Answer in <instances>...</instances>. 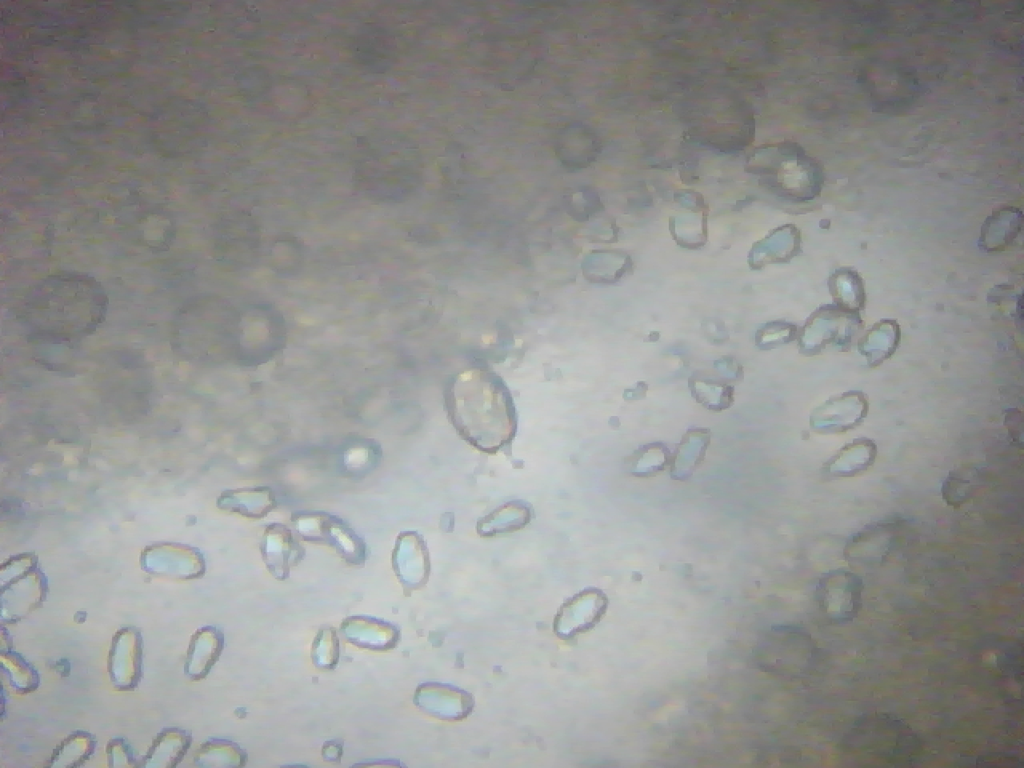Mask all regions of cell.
Segmentation results:
<instances>
[{
    "label": "cell",
    "instance_id": "obj_1",
    "mask_svg": "<svg viewBox=\"0 0 1024 768\" xmlns=\"http://www.w3.org/2000/svg\"><path fill=\"white\" fill-rule=\"evenodd\" d=\"M108 303L105 289L95 278L54 274L30 289L21 307V322L33 340L76 344L103 323Z\"/></svg>",
    "mask_w": 1024,
    "mask_h": 768
},
{
    "label": "cell",
    "instance_id": "obj_2",
    "mask_svg": "<svg viewBox=\"0 0 1024 768\" xmlns=\"http://www.w3.org/2000/svg\"><path fill=\"white\" fill-rule=\"evenodd\" d=\"M451 410L458 430L479 449H498L514 430L512 398L502 381L484 371H468L455 381Z\"/></svg>",
    "mask_w": 1024,
    "mask_h": 768
},
{
    "label": "cell",
    "instance_id": "obj_3",
    "mask_svg": "<svg viewBox=\"0 0 1024 768\" xmlns=\"http://www.w3.org/2000/svg\"><path fill=\"white\" fill-rule=\"evenodd\" d=\"M748 172L757 174L777 194L798 202L816 198L824 182L819 163L793 142L757 149L749 159Z\"/></svg>",
    "mask_w": 1024,
    "mask_h": 768
},
{
    "label": "cell",
    "instance_id": "obj_4",
    "mask_svg": "<svg viewBox=\"0 0 1024 768\" xmlns=\"http://www.w3.org/2000/svg\"><path fill=\"white\" fill-rule=\"evenodd\" d=\"M843 746L858 757L889 765L911 763L922 749L912 727L897 715L886 712L859 716L843 738Z\"/></svg>",
    "mask_w": 1024,
    "mask_h": 768
},
{
    "label": "cell",
    "instance_id": "obj_5",
    "mask_svg": "<svg viewBox=\"0 0 1024 768\" xmlns=\"http://www.w3.org/2000/svg\"><path fill=\"white\" fill-rule=\"evenodd\" d=\"M1 620L15 622L27 616L44 601L47 581L31 553L7 560L1 567Z\"/></svg>",
    "mask_w": 1024,
    "mask_h": 768
},
{
    "label": "cell",
    "instance_id": "obj_6",
    "mask_svg": "<svg viewBox=\"0 0 1024 768\" xmlns=\"http://www.w3.org/2000/svg\"><path fill=\"white\" fill-rule=\"evenodd\" d=\"M290 520L304 541L332 547L351 565L365 563V540L341 517L323 510H299L291 514Z\"/></svg>",
    "mask_w": 1024,
    "mask_h": 768
},
{
    "label": "cell",
    "instance_id": "obj_7",
    "mask_svg": "<svg viewBox=\"0 0 1024 768\" xmlns=\"http://www.w3.org/2000/svg\"><path fill=\"white\" fill-rule=\"evenodd\" d=\"M286 341L282 313L268 303H253L238 315L236 344L249 358L269 357Z\"/></svg>",
    "mask_w": 1024,
    "mask_h": 768
},
{
    "label": "cell",
    "instance_id": "obj_8",
    "mask_svg": "<svg viewBox=\"0 0 1024 768\" xmlns=\"http://www.w3.org/2000/svg\"><path fill=\"white\" fill-rule=\"evenodd\" d=\"M858 312L843 309L837 305H826L815 311L799 332L802 353L813 355L827 345L848 346L853 335L861 327Z\"/></svg>",
    "mask_w": 1024,
    "mask_h": 768
},
{
    "label": "cell",
    "instance_id": "obj_9",
    "mask_svg": "<svg viewBox=\"0 0 1024 768\" xmlns=\"http://www.w3.org/2000/svg\"><path fill=\"white\" fill-rule=\"evenodd\" d=\"M864 584L859 575L846 569L823 574L816 588L819 609L830 620L845 623L854 620L863 607Z\"/></svg>",
    "mask_w": 1024,
    "mask_h": 768
},
{
    "label": "cell",
    "instance_id": "obj_10",
    "mask_svg": "<svg viewBox=\"0 0 1024 768\" xmlns=\"http://www.w3.org/2000/svg\"><path fill=\"white\" fill-rule=\"evenodd\" d=\"M869 411L867 396L858 390L834 395L811 414L810 425L821 434H843L859 426Z\"/></svg>",
    "mask_w": 1024,
    "mask_h": 768
},
{
    "label": "cell",
    "instance_id": "obj_11",
    "mask_svg": "<svg viewBox=\"0 0 1024 768\" xmlns=\"http://www.w3.org/2000/svg\"><path fill=\"white\" fill-rule=\"evenodd\" d=\"M107 664L116 689L128 691L137 687L142 674V636L138 629L125 627L116 632Z\"/></svg>",
    "mask_w": 1024,
    "mask_h": 768
},
{
    "label": "cell",
    "instance_id": "obj_12",
    "mask_svg": "<svg viewBox=\"0 0 1024 768\" xmlns=\"http://www.w3.org/2000/svg\"><path fill=\"white\" fill-rule=\"evenodd\" d=\"M141 565L148 573L177 579L198 578L205 572V561L198 550L174 544L148 547L142 553Z\"/></svg>",
    "mask_w": 1024,
    "mask_h": 768
},
{
    "label": "cell",
    "instance_id": "obj_13",
    "mask_svg": "<svg viewBox=\"0 0 1024 768\" xmlns=\"http://www.w3.org/2000/svg\"><path fill=\"white\" fill-rule=\"evenodd\" d=\"M262 560L277 580H286L291 568L305 556V548L286 524L272 522L265 526L259 544Z\"/></svg>",
    "mask_w": 1024,
    "mask_h": 768
},
{
    "label": "cell",
    "instance_id": "obj_14",
    "mask_svg": "<svg viewBox=\"0 0 1024 768\" xmlns=\"http://www.w3.org/2000/svg\"><path fill=\"white\" fill-rule=\"evenodd\" d=\"M607 606L608 599L601 590H583L561 606L554 620V631L564 639L583 633L601 620Z\"/></svg>",
    "mask_w": 1024,
    "mask_h": 768
},
{
    "label": "cell",
    "instance_id": "obj_15",
    "mask_svg": "<svg viewBox=\"0 0 1024 768\" xmlns=\"http://www.w3.org/2000/svg\"><path fill=\"white\" fill-rule=\"evenodd\" d=\"M391 559L395 575L405 590L418 589L425 584L429 573V558L425 542L418 533H399Z\"/></svg>",
    "mask_w": 1024,
    "mask_h": 768
},
{
    "label": "cell",
    "instance_id": "obj_16",
    "mask_svg": "<svg viewBox=\"0 0 1024 768\" xmlns=\"http://www.w3.org/2000/svg\"><path fill=\"white\" fill-rule=\"evenodd\" d=\"M415 705L425 713L443 719L460 720L473 710V698L457 687L426 682L420 684L414 694Z\"/></svg>",
    "mask_w": 1024,
    "mask_h": 768
},
{
    "label": "cell",
    "instance_id": "obj_17",
    "mask_svg": "<svg viewBox=\"0 0 1024 768\" xmlns=\"http://www.w3.org/2000/svg\"><path fill=\"white\" fill-rule=\"evenodd\" d=\"M598 146L593 130L578 121L567 124L559 131L555 153L566 169L579 170L588 167L594 161Z\"/></svg>",
    "mask_w": 1024,
    "mask_h": 768
},
{
    "label": "cell",
    "instance_id": "obj_18",
    "mask_svg": "<svg viewBox=\"0 0 1024 768\" xmlns=\"http://www.w3.org/2000/svg\"><path fill=\"white\" fill-rule=\"evenodd\" d=\"M351 644L368 650L385 651L396 646L399 630L392 623L373 616L354 615L345 618L340 627Z\"/></svg>",
    "mask_w": 1024,
    "mask_h": 768
},
{
    "label": "cell",
    "instance_id": "obj_19",
    "mask_svg": "<svg viewBox=\"0 0 1024 768\" xmlns=\"http://www.w3.org/2000/svg\"><path fill=\"white\" fill-rule=\"evenodd\" d=\"M277 505L276 493L269 486L225 490L217 500L219 509L254 520L265 518Z\"/></svg>",
    "mask_w": 1024,
    "mask_h": 768
},
{
    "label": "cell",
    "instance_id": "obj_20",
    "mask_svg": "<svg viewBox=\"0 0 1024 768\" xmlns=\"http://www.w3.org/2000/svg\"><path fill=\"white\" fill-rule=\"evenodd\" d=\"M224 647V635L216 627L199 628L191 637L184 671L193 681L205 678L219 659Z\"/></svg>",
    "mask_w": 1024,
    "mask_h": 768
},
{
    "label": "cell",
    "instance_id": "obj_21",
    "mask_svg": "<svg viewBox=\"0 0 1024 768\" xmlns=\"http://www.w3.org/2000/svg\"><path fill=\"white\" fill-rule=\"evenodd\" d=\"M876 456L877 446L872 439L856 438L841 447L825 463V470L834 477H854L868 470Z\"/></svg>",
    "mask_w": 1024,
    "mask_h": 768
},
{
    "label": "cell",
    "instance_id": "obj_22",
    "mask_svg": "<svg viewBox=\"0 0 1024 768\" xmlns=\"http://www.w3.org/2000/svg\"><path fill=\"white\" fill-rule=\"evenodd\" d=\"M893 546V534L888 527L872 526L855 534L846 544L847 560L859 564H876L885 560Z\"/></svg>",
    "mask_w": 1024,
    "mask_h": 768
},
{
    "label": "cell",
    "instance_id": "obj_23",
    "mask_svg": "<svg viewBox=\"0 0 1024 768\" xmlns=\"http://www.w3.org/2000/svg\"><path fill=\"white\" fill-rule=\"evenodd\" d=\"M192 738L185 730L175 727L162 730L146 755L141 760L140 766L152 768H172L178 765L187 753Z\"/></svg>",
    "mask_w": 1024,
    "mask_h": 768
},
{
    "label": "cell",
    "instance_id": "obj_24",
    "mask_svg": "<svg viewBox=\"0 0 1024 768\" xmlns=\"http://www.w3.org/2000/svg\"><path fill=\"white\" fill-rule=\"evenodd\" d=\"M900 328L892 319L875 323L858 341V350L870 367H876L889 359L900 342Z\"/></svg>",
    "mask_w": 1024,
    "mask_h": 768
},
{
    "label": "cell",
    "instance_id": "obj_25",
    "mask_svg": "<svg viewBox=\"0 0 1024 768\" xmlns=\"http://www.w3.org/2000/svg\"><path fill=\"white\" fill-rule=\"evenodd\" d=\"M1022 212L1014 207H1007L991 214L983 223L980 245L990 251L1008 247L1022 231Z\"/></svg>",
    "mask_w": 1024,
    "mask_h": 768
},
{
    "label": "cell",
    "instance_id": "obj_26",
    "mask_svg": "<svg viewBox=\"0 0 1024 768\" xmlns=\"http://www.w3.org/2000/svg\"><path fill=\"white\" fill-rule=\"evenodd\" d=\"M828 286L835 305L852 312H859L864 308L866 293L857 271L850 268L837 269L831 274Z\"/></svg>",
    "mask_w": 1024,
    "mask_h": 768
},
{
    "label": "cell",
    "instance_id": "obj_27",
    "mask_svg": "<svg viewBox=\"0 0 1024 768\" xmlns=\"http://www.w3.org/2000/svg\"><path fill=\"white\" fill-rule=\"evenodd\" d=\"M247 754L237 743L227 739L211 738L204 742L194 756V762L205 768H235L246 764Z\"/></svg>",
    "mask_w": 1024,
    "mask_h": 768
},
{
    "label": "cell",
    "instance_id": "obj_28",
    "mask_svg": "<svg viewBox=\"0 0 1024 768\" xmlns=\"http://www.w3.org/2000/svg\"><path fill=\"white\" fill-rule=\"evenodd\" d=\"M96 741L85 731H75L68 735L54 750L49 767L68 768L82 765L94 753Z\"/></svg>",
    "mask_w": 1024,
    "mask_h": 768
},
{
    "label": "cell",
    "instance_id": "obj_29",
    "mask_svg": "<svg viewBox=\"0 0 1024 768\" xmlns=\"http://www.w3.org/2000/svg\"><path fill=\"white\" fill-rule=\"evenodd\" d=\"M381 455V445L374 439L355 440L343 451L342 466L350 476H363L378 465Z\"/></svg>",
    "mask_w": 1024,
    "mask_h": 768
},
{
    "label": "cell",
    "instance_id": "obj_30",
    "mask_svg": "<svg viewBox=\"0 0 1024 768\" xmlns=\"http://www.w3.org/2000/svg\"><path fill=\"white\" fill-rule=\"evenodd\" d=\"M1 668L5 671L10 685L19 693H29L39 685L37 671L14 651H1Z\"/></svg>",
    "mask_w": 1024,
    "mask_h": 768
},
{
    "label": "cell",
    "instance_id": "obj_31",
    "mask_svg": "<svg viewBox=\"0 0 1024 768\" xmlns=\"http://www.w3.org/2000/svg\"><path fill=\"white\" fill-rule=\"evenodd\" d=\"M340 642L334 628L325 627L318 631L311 647V658L320 669L332 670L339 661Z\"/></svg>",
    "mask_w": 1024,
    "mask_h": 768
},
{
    "label": "cell",
    "instance_id": "obj_32",
    "mask_svg": "<svg viewBox=\"0 0 1024 768\" xmlns=\"http://www.w3.org/2000/svg\"><path fill=\"white\" fill-rule=\"evenodd\" d=\"M301 258V248L295 243L279 241L271 249L272 265L275 267V270L283 273L293 272L301 263Z\"/></svg>",
    "mask_w": 1024,
    "mask_h": 768
},
{
    "label": "cell",
    "instance_id": "obj_33",
    "mask_svg": "<svg viewBox=\"0 0 1024 768\" xmlns=\"http://www.w3.org/2000/svg\"><path fill=\"white\" fill-rule=\"evenodd\" d=\"M645 448L649 458L647 459L639 452L638 463L635 467L636 474L648 476L662 471L668 463V456H670L667 448L661 443L650 444Z\"/></svg>",
    "mask_w": 1024,
    "mask_h": 768
},
{
    "label": "cell",
    "instance_id": "obj_34",
    "mask_svg": "<svg viewBox=\"0 0 1024 768\" xmlns=\"http://www.w3.org/2000/svg\"><path fill=\"white\" fill-rule=\"evenodd\" d=\"M109 767L137 766L134 752L130 744L123 738L116 737L108 742L106 748Z\"/></svg>",
    "mask_w": 1024,
    "mask_h": 768
},
{
    "label": "cell",
    "instance_id": "obj_35",
    "mask_svg": "<svg viewBox=\"0 0 1024 768\" xmlns=\"http://www.w3.org/2000/svg\"><path fill=\"white\" fill-rule=\"evenodd\" d=\"M968 482L956 475H949L943 483V498L950 505H960L967 496Z\"/></svg>",
    "mask_w": 1024,
    "mask_h": 768
},
{
    "label": "cell",
    "instance_id": "obj_36",
    "mask_svg": "<svg viewBox=\"0 0 1024 768\" xmlns=\"http://www.w3.org/2000/svg\"><path fill=\"white\" fill-rule=\"evenodd\" d=\"M343 753V744L339 740H329L322 746V757L329 762L340 761Z\"/></svg>",
    "mask_w": 1024,
    "mask_h": 768
}]
</instances>
